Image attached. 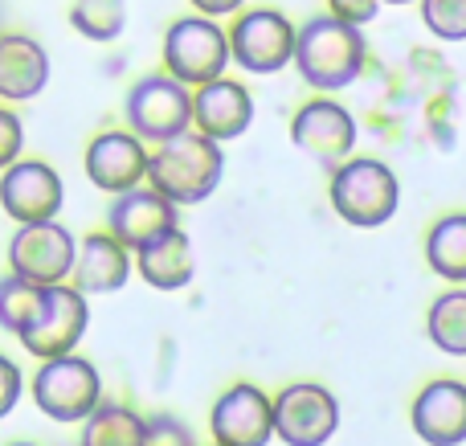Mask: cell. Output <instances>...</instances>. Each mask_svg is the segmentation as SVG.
Returning <instances> with one entry per match:
<instances>
[{"label":"cell","instance_id":"cell-2","mask_svg":"<svg viewBox=\"0 0 466 446\" xmlns=\"http://www.w3.org/2000/svg\"><path fill=\"white\" fill-rule=\"evenodd\" d=\"M226 172V152L218 139L201 131H180V136L160 139L156 152H147V185L164 193L172 205H197L213 197Z\"/></svg>","mask_w":466,"mask_h":446},{"label":"cell","instance_id":"cell-5","mask_svg":"<svg viewBox=\"0 0 466 446\" xmlns=\"http://www.w3.org/2000/svg\"><path fill=\"white\" fill-rule=\"evenodd\" d=\"M229 66V37L213 16H180L164 33V70L185 86L221 78Z\"/></svg>","mask_w":466,"mask_h":446},{"label":"cell","instance_id":"cell-1","mask_svg":"<svg viewBox=\"0 0 466 446\" xmlns=\"http://www.w3.org/2000/svg\"><path fill=\"white\" fill-rule=\"evenodd\" d=\"M364 57H369V41H364L360 25H348L331 13H319L295 29L290 62L299 66L303 82L315 90L352 86L364 70Z\"/></svg>","mask_w":466,"mask_h":446},{"label":"cell","instance_id":"cell-30","mask_svg":"<svg viewBox=\"0 0 466 446\" xmlns=\"http://www.w3.org/2000/svg\"><path fill=\"white\" fill-rule=\"evenodd\" d=\"M328 8H331V16H339L348 25H369V21H377L380 0H328Z\"/></svg>","mask_w":466,"mask_h":446},{"label":"cell","instance_id":"cell-13","mask_svg":"<svg viewBox=\"0 0 466 446\" xmlns=\"http://www.w3.org/2000/svg\"><path fill=\"white\" fill-rule=\"evenodd\" d=\"M86 177L103 193H123V188L144 185L147 177V147L136 131H103L86 147Z\"/></svg>","mask_w":466,"mask_h":446},{"label":"cell","instance_id":"cell-7","mask_svg":"<svg viewBox=\"0 0 466 446\" xmlns=\"http://www.w3.org/2000/svg\"><path fill=\"white\" fill-rule=\"evenodd\" d=\"M123 115H127V127L136 131L147 144H160L168 136H180V131L193 127V95L180 78L164 74H147L136 86L127 90V103H123Z\"/></svg>","mask_w":466,"mask_h":446},{"label":"cell","instance_id":"cell-29","mask_svg":"<svg viewBox=\"0 0 466 446\" xmlns=\"http://www.w3.org/2000/svg\"><path fill=\"white\" fill-rule=\"evenodd\" d=\"M21 390H25L21 369H16L13 360H8L5 352H0V418L13 414V406L21 401Z\"/></svg>","mask_w":466,"mask_h":446},{"label":"cell","instance_id":"cell-6","mask_svg":"<svg viewBox=\"0 0 466 446\" xmlns=\"http://www.w3.org/2000/svg\"><path fill=\"white\" fill-rule=\"evenodd\" d=\"M86 324H90L86 295H82L78 287L49 283V287H41L37 311H33L29 324L16 332V340L37 360H49V357H62V352H74V344L82 340Z\"/></svg>","mask_w":466,"mask_h":446},{"label":"cell","instance_id":"cell-11","mask_svg":"<svg viewBox=\"0 0 466 446\" xmlns=\"http://www.w3.org/2000/svg\"><path fill=\"white\" fill-rule=\"evenodd\" d=\"M62 201H66L62 177L46 160H13L8 168H0V209L16 226L57 218Z\"/></svg>","mask_w":466,"mask_h":446},{"label":"cell","instance_id":"cell-21","mask_svg":"<svg viewBox=\"0 0 466 446\" xmlns=\"http://www.w3.org/2000/svg\"><path fill=\"white\" fill-rule=\"evenodd\" d=\"M426 262L434 275L466 283V213H446L426 238Z\"/></svg>","mask_w":466,"mask_h":446},{"label":"cell","instance_id":"cell-3","mask_svg":"<svg viewBox=\"0 0 466 446\" xmlns=\"http://www.w3.org/2000/svg\"><path fill=\"white\" fill-rule=\"evenodd\" d=\"M401 185L393 168L377 156H356L344 160L331 177V209L356 229H377L397 213Z\"/></svg>","mask_w":466,"mask_h":446},{"label":"cell","instance_id":"cell-15","mask_svg":"<svg viewBox=\"0 0 466 446\" xmlns=\"http://www.w3.org/2000/svg\"><path fill=\"white\" fill-rule=\"evenodd\" d=\"M290 139L319 160H344L356 147V119L331 98H311L290 119Z\"/></svg>","mask_w":466,"mask_h":446},{"label":"cell","instance_id":"cell-4","mask_svg":"<svg viewBox=\"0 0 466 446\" xmlns=\"http://www.w3.org/2000/svg\"><path fill=\"white\" fill-rule=\"evenodd\" d=\"M33 401L54 422H82L103 401V377L86 357L62 352V357L41 360L33 377Z\"/></svg>","mask_w":466,"mask_h":446},{"label":"cell","instance_id":"cell-23","mask_svg":"<svg viewBox=\"0 0 466 446\" xmlns=\"http://www.w3.org/2000/svg\"><path fill=\"white\" fill-rule=\"evenodd\" d=\"M430 340L451 357H466V291H446L434 299L426 319Z\"/></svg>","mask_w":466,"mask_h":446},{"label":"cell","instance_id":"cell-24","mask_svg":"<svg viewBox=\"0 0 466 446\" xmlns=\"http://www.w3.org/2000/svg\"><path fill=\"white\" fill-rule=\"evenodd\" d=\"M70 25L86 41H115L127 25V5L123 0H74Z\"/></svg>","mask_w":466,"mask_h":446},{"label":"cell","instance_id":"cell-32","mask_svg":"<svg viewBox=\"0 0 466 446\" xmlns=\"http://www.w3.org/2000/svg\"><path fill=\"white\" fill-rule=\"evenodd\" d=\"M380 5H410V0H380Z\"/></svg>","mask_w":466,"mask_h":446},{"label":"cell","instance_id":"cell-20","mask_svg":"<svg viewBox=\"0 0 466 446\" xmlns=\"http://www.w3.org/2000/svg\"><path fill=\"white\" fill-rule=\"evenodd\" d=\"M49 82V54L25 33H0V98L25 103Z\"/></svg>","mask_w":466,"mask_h":446},{"label":"cell","instance_id":"cell-19","mask_svg":"<svg viewBox=\"0 0 466 446\" xmlns=\"http://www.w3.org/2000/svg\"><path fill=\"white\" fill-rule=\"evenodd\" d=\"M136 267L144 275V283L156 287V291H180V287L193 283V270H197L193 242H188V234L180 226H172L139 246Z\"/></svg>","mask_w":466,"mask_h":446},{"label":"cell","instance_id":"cell-27","mask_svg":"<svg viewBox=\"0 0 466 446\" xmlns=\"http://www.w3.org/2000/svg\"><path fill=\"white\" fill-rule=\"evenodd\" d=\"M144 446H197V439L185 422L160 414V418H152V422H144Z\"/></svg>","mask_w":466,"mask_h":446},{"label":"cell","instance_id":"cell-16","mask_svg":"<svg viewBox=\"0 0 466 446\" xmlns=\"http://www.w3.org/2000/svg\"><path fill=\"white\" fill-rule=\"evenodd\" d=\"M413 434L430 446H459L466 442V385L462 381H430L413 398Z\"/></svg>","mask_w":466,"mask_h":446},{"label":"cell","instance_id":"cell-17","mask_svg":"<svg viewBox=\"0 0 466 446\" xmlns=\"http://www.w3.org/2000/svg\"><path fill=\"white\" fill-rule=\"evenodd\" d=\"M193 123L201 136L218 139V144L246 136V127L254 123V95L233 78L201 82L193 95Z\"/></svg>","mask_w":466,"mask_h":446},{"label":"cell","instance_id":"cell-25","mask_svg":"<svg viewBox=\"0 0 466 446\" xmlns=\"http://www.w3.org/2000/svg\"><path fill=\"white\" fill-rule=\"evenodd\" d=\"M37 299H41L37 283H29V279H21V275H5L0 279V328L16 336L29 324L33 311H37Z\"/></svg>","mask_w":466,"mask_h":446},{"label":"cell","instance_id":"cell-33","mask_svg":"<svg viewBox=\"0 0 466 446\" xmlns=\"http://www.w3.org/2000/svg\"><path fill=\"white\" fill-rule=\"evenodd\" d=\"M8 446H37V442H8Z\"/></svg>","mask_w":466,"mask_h":446},{"label":"cell","instance_id":"cell-22","mask_svg":"<svg viewBox=\"0 0 466 446\" xmlns=\"http://www.w3.org/2000/svg\"><path fill=\"white\" fill-rule=\"evenodd\" d=\"M82 422V446H144V418L127 406L98 401Z\"/></svg>","mask_w":466,"mask_h":446},{"label":"cell","instance_id":"cell-14","mask_svg":"<svg viewBox=\"0 0 466 446\" xmlns=\"http://www.w3.org/2000/svg\"><path fill=\"white\" fill-rule=\"evenodd\" d=\"M177 226V205L164 193H156L152 185H136L115 193L111 209H106V234L119 238L127 250H139L147 238L164 234Z\"/></svg>","mask_w":466,"mask_h":446},{"label":"cell","instance_id":"cell-10","mask_svg":"<svg viewBox=\"0 0 466 446\" xmlns=\"http://www.w3.org/2000/svg\"><path fill=\"white\" fill-rule=\"evenodd\" d=\"M74 234L66 226H57L54 218L49 221H29L13 234L8 242V267L13 275L29 279L37 287H49V283H66L70 279V267H74Z\"/></svg>","mask_w":466,"mask_h":446},{"label":"cell","instance_id":"cell-18","mask_svg":"<svg viewBox=\"0 0 466 446\" xmlns=\"http://www.w3.org/2000/svg\"><path fill=\"white\" fill-rule=\"evenodd\" d=\"M70 279L82 295H106L119 291L131 279V254L119 238L111 234H86L82 246L74 250V267Z\"/></svg>","mask_w":466,"mask_h":446},{"label":"cell","instance_id":"cell-28","mask_svg":"<svg viewBox=\"0 0 466 446\" xmlns=\"http://www.w3.org/2000/svg\"><path fill=\"white\" fill-rule=\"evenodd\" d=\"M21 147H25L21 119H16V111H5V106H0V168L21 160Z\"/></svg>","mask_w":466,"mask_h":446},{"label":"cell","instance_id":"cell-26","mask_svg":"<svg viewBox=\"0 0 466 446\" xmlns=\"http://www.w3.org/2000/svg\"><path fill=\"white\" fill-rule=\"evenodd\" d=\"M421 21L434 37L466 41V0H421Z\"/></svg>","mask_w":466,"mask_h":446},{"label":"cell","instance_id":"cell-12","mask_svg":"<svg viewBox=\"0 0 466 446\" xmlns=\"http://www.w3.org/2000/svg\"><path fill=\"white\" fill-rule=\"evenodd\" d=\"M209 431H213V446H266L274 439L270 398L249 381L229 385V390L213 401Z\"/></svg>","mask_w":466,"mask_h":446},{"label":"cell","instance_id":"cell-8","mask_svg":"<svg viewBox=\"0 0 466 446\" xmlns=\"http://www.w3.org/2000/svg\"><path fill=\"white\" fill-rule=\"evenodd\" d=\"M270 426L287 446H323L339 431V406L323 385H287L270 401Z\"/></svg>","mask_w":466,"mask_h":446},{"label":"cell","instance_id":"cell-9","mask_svg":"<svg viewBox=\"0 0 466 446\" xmlns=\"http://www.w3.org/2000/svg\"><path fill=\"white\" fill-rule=\"evenodd\" d=\"M229 37V62H238L246 74H279L290 62L295 49V25L279 8H254L233 21Z\"/></svg>","mask_w":466,"mask_h":446},{"label":"cell","instance_id":"cell-31","mask_svg":"<svg viewBox=\"0 0 466 446\" xmlns=\"http://www.w3.org/2000/svg\"><path fill=\"white\" fill-rule=\"evenodd\" d=\"M188 5H193L201 16H213V21H218L221 13H238L246 0H188Z\"/></svg>","mask_w":466,"mask_h":446}]
</instances>
